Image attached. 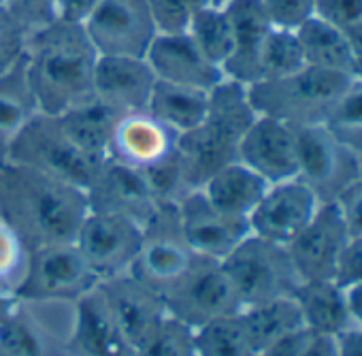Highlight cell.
Wrapping results in <instances>:
<instances>
[{
    "label": "cell",
    "mask_w": 362,
    "mask_h": 356,
    "mask_svg": "<svg viewBox=\"0 0 362 356\" xmlns=\"http://www.w3.org/2000/svg\"><path fill=\"white\" fill-rule=\"evenodd\" d=\"M0 195L7 207V222L18 231L28 252L39 246L75 243L90 212L86 190L18 164H7Z\"/></svg>",
    "instance_id": "6da1fadb"
},
{
    "label": "cell",
    "mask_w": 362,
    "mask_h": 356,
    "mask_svg": "<svg viewBox=\"0 0 362 356\" xmlns=\"http://www.w3.org/2000/svg\"><path fill=\"white\" fill-rule=\"evenodd\" d=\"M98 54L83 26L54 22L26 39V77L45 115H62L94 96V67Z\"/></svg>",
    "instance_id": "7a4b0ae2"
},
{
    "label": "cell",
    "mask_w": 362,
    "mask_h": 356,
    "mask_svg": "<svg viewBox=\"0 0 362 356\" xmlns=\"http://www.w3.org/2000/svg\"><path fill=\"white\" fill-rule=\"evenodd\" d=\"M256 115L247 86L224 77L209 92L205 120L177 141L190 190L201 188L209 175L237 160L239 143Z\"/></svg>",
    "instance_id": "3957f363"
},
{
    "label": "cell",
    "mask_w": 362,
    "mask_h": 356,
    "mask_svg": "<svg viewBox=\"0 0 362 356\" xmlns=\"http://www.w3.org/2000/svg\"><path fill=\"white\" fill-rule=\"evenodd\" d=\"M358 77L305 67L303 71L271 81H258L247 86L250 101L256 113L279 117L292 126L324 122L337 98Z\"/></svg>",
    "instance_id": "277c9868"
},
{
    "label": "cell",
    "mask_w": 362,
    "mask_h": 356,
    "mask_svg": "<svg viewBox=\"0 0 362 356\" xmlns=\"http://www.w3.org/2000/svg\"><path fill=\"white\" fill-rule=\"evenodd\" d=\"M5 164H18L58 177L88 193L105 162L90 158L64 132L56 115L35 113L11 139Z\"/></svg>",
    "instance_id": "5b68a950"
},
{
    "label": "cell",
    "mask_w": 362,
    "mask_h": 356,
    "mask_svg": "<svg viewBox=\"0 0 362 356\" xmlns=\"http://www.w3.org/2000/svg\"><path fill=\"white\" fill-rule=\"evenodd\" d=\"M222 267L243 307L292 297L300 284L288 248L247 235L224 260Z\"/></svg>",
    "instance_id": "8992f818"
},
{
    "label": "cell",
    "mask_w": 362,
    "mask_h": 356,
    "mask_svg": "<svg viewBox=\"0 0 362 356\" xmlns=\"http://www.w3.org/2000/svg\"><path fill=\"white\" fill-rule=\"evenodd\" d=\"M168 316L186 322L194 331L203 324L241 311L237 292L222 260L194 254L190 267L164 294Z\"/></svg>",
    "instance_id": "52a82bcc"
},
{
    "label": "cell",
    "mask_w": 362,
    "mask_h": 356,
    "mask_svg": "<svg viewBox=\"0 0 362 356\" xmlns=\"http://www.w3.org/2000/svg\"><path fill=\"white\" fill-rule=\"evenodd\" d=\"M298 180L309 184L322 201H339L358 184V158L351 147L324 122L294 126Z\"/></svg>",
    "instance_id": "ba28073f"
},
{
    "label": "cell",
    "mask_w": 362,
    "mask_h": 356,
    "mask_svg": "<svg viewBox=\"0 0 362 356\" xmlns=\"http://www.w3.org/2000/svg\"><path fill=\"white\" fill-rule=\"evenodd\" d=\"M98 284V277L92 273L75 243H54L28 252L24 277L13 294L18 301L75 303Z\"/></svg>",
    "instance_id": "9c48e42d"
},
{
    "label": "cell",
    "mask_w": 362,
    "mask_h": 356,
    "mask_svg": "<svg viewBox=\"0 0 362 356\" xmlns=\"http://www.w3.org/2000/svg\"><path fill=\"white\" fill-rule=\"evenodd\" d=\"M143 233L141 252L128 273L162 297L186 273L194 252L181 237L175 203H160Z\"/></svg>",
    "instance_id": "30bf717a"
},
{
    "label": "cell",
    "mask_w": 362,
    "mask_h": 356,
    "mask_svg": "<svg viewBox=\"0 0 362 356\" xmlns=\"http://www.w3.org/2000/svg\"><path fill=\"white\" fill-rule=\"evenodd\" d=\"M143 226L126 216L90 209L75 246L98 282L128 273L143 246Z\"/></svg>",
    "instance_id": "8fae6325"
},
{
    "label": "cell",
    "mask_w": 362,
    "mask_h": 356,
    "mask_svg": "<svg viewBox=\"0 0 362 356\" xmlns=\"http://www.w3.org/2000/svg\"><path fill=\"white\" fill-rule=\"evenodd\" d=\"M83 30L98 56L145 58L156 26L147 0H103Z\"/></svg>",
    "instance_id": "7c38bea8"
},
{
    "label": "cell",
    "mask_w": 362,
    "mask_h": 356,
    "mask_svg": "<svg viewBox=\"0 0 362 356\" xmlns=\"http://www.w3.org/2000/svg\"><path fill=\"white\" fill-rule=\"evenodd\" d=\"M322 203L317 193L298 177L271 184L247 218L250 231L260 239L288 248L313 220Z\"/></svg>",
    "instance_id": "4fadbf2b"
},
{
    "label": "cell",
    "mask_w": 362,
    "mask_h": 356,
    "mask_svg": "<svg viewBox=\"0 0 362 356\" xmlns=\"http://www.w3.org/2000/svg\"><path fill=\"white\" fill-rule=\"evenodd\" d=\"M175 205L181 237L199 256L224 260L247 235H252L247 220L218 212L205 199L201 188L181 195Z\"/></svg>",
    "instance_id": "5bb4252c"
},
{
    "label": "cell",
    "mask_w": 362,
    "mask_h": 356,
    "mask_svg": "<svg viewBox=\"0 0 362 356\" xmlns=\"http://www.w3.org/2000/svg\"><path fill=\"white\" fill-rule=\"evenodd\" d=\"M349 237L339 201H324L305 231L288 246V254L300 282L334 280Z\"/></svg>",
    "instance_id": "9a60e30c"
},
{
    "label": "cell",
    "mask_w": 362,
    "mask_h": 356,
    "mask_svg": "<svg viewBox=\"0 0 362 356\" xmlns=\"http://www.w3.org/2000/svg\"><path fill=\"white\" fill-rule=\"evenodd\" d=\"M237 160L256 171L267 184L294 180L298 177L294 126L279 117L258 113L239 143Z\"/></svg>",
    "instance_id": "2e32d148"
},
{
    "label": "cell",
    "mask_w": 362,
    "mask_h": 356,
    "mask_svg": "<svg viewBox=\"0 0 362 356\" xmlns=\"http://www.w3.org/2000/svg\"><path fill=\"white\" fill-rule=\"evenodd\" d=\"M100 290L134 352L158 331L162 320L168 316L162 297L130 273L100 282Z\"/></svg>",
    "instance_id": "e0dca14e"
},
{
    "label": "cell",
    "mask_w": 362,
    "mask_h": 356,
    "mask_svg": "<svg viewBox=\"0 0 362 356\" xmlns=\"http://www.w3.org/2000/svg\"><path fill=\"white\" fill-rule=\"evenodd\" d=\"M88 201L90 209L126 216L143 229L160 205L139 168L119 164L111 158L105 160L96 180L88 188Z\"/></svg>",
    "instance_id": "ac0fdd59"
},
{
    "label": "cell",
    "mask_w": 362,
    "mask_h": 356,
    "mask_svg": "<svg viewBox=\"0 0 362 356\" xmlns=\"http://www.w3.org/2000/svg\"><path fill=\"white\" fill-rule=\"evenodd\" d=\"M145 60L158 81L211 92L224 79V71L201 54L188 33L156 35Z\"/></svg>",
    "instance_id": "d6986e66"
},
{
    "label": "cell",
    "mask_w": 362,
    "mask_h": 356,
    "mask_svg": "<svg viewBox=\"0 0 362 356\" xmlns=\"http://www.w3.org/2000/svg\"><path fill=\"white\" fill-rule=\"evenodd\" d=\"M156 75L145 58L98 56L94 67V96L117 113L145 111Z\"/></svg>",
    "instance_id": "ffe728a7"
},
{
    "label": "cell",
    "mask_w": 362,
    "mask_h": 356,
    "mask_svg": "<svg viewBox=\"0 0 362 356\" xmlns=\"http://www.w3.org/2000/svg\"><path fill=\"white\" fill-rule=\"evenodd\" d=\"M69 345L79 356H134L132 345L111 314L100 284L75 301Z\"/></svg>",
    "instance_id": "44dd1931"
},
{
    "label": "cell",
    "mask_w": 362,
    "mask_h": 356,
    "mask_svg": "<svg viewBox=\"0 0 362 356\" xmlns=\"http://www.w3.org/2000/svg\"><path fill=\"white\" fill-rule=\"evenodd\" d=\"M177 141L179 134L160 124L147 111L124 113L113 128L109 158L143 171L170 156L177 149Z\"/></svg>",
    "instance_id": "7402d4cb"
},
{
    "label": "cell",
    "mask_w": 362,
    "mask_h": 356,
    "mask_svg": "<svg viewBox=\"0 0 362 356\" xmlns=\"http://www.w3.org/2000/svg\"><path fill=\"white\" fill-rule=\"evenodd\" d=\"M230 24L235 47L224 64V77L252 86L260 79V52L273 24L269 22L260 0H228L224 5Z\"/></svg>",
    "instance_id": "603a6c76"
},
{
    "label": "cell",
    "mask_w": 362,
    "mask_h": 356,
    "mask_svg": "<svg viewBox=\"0 0 362 356\" xmlns=\"http://www.w3.org/2000/svg\"><path fill=\"white\" fill-rule=\"evenodd\" d=\"M269 186L256 171L235 160L209 175L201 193L218 212L247 220Z\"/></svg>",
    "instance_id": "cb8c5ba5"
},
{
    "label": "cell",
    "mask_w": 362,
    "mask_h": 356,
    "mask_svg": "<svg viewBox=\"0 0 362 356\" xmlns=\"http://www.w3.org/2000/svg\"><path fill=\"white\" fill-rule=\"evenodd\" d=\"M292 297L298 303L305 328L311 333L334 337L354 324L347 309L345 290L334 280L300 282Z\"/></svg>",
    "instance_id": "d4e9b609"
},
{
    "label": "cell",
    "mask_w": 362,
    "mask_h": 356,
    "mask_svg": "<svg viewBox=\"0 0 362 356\" xmlns=\"http://www.w3.org/2000/svg\"><path fill=\"white\" fill-rule=\"evenodd\" d=\"M119 115L122 113L92 96L56 117L60 120L69 139L81 151H86L90 158L98 162H105L109 158V145Z\"/></svg>",
    "instance_id": "484cf974"
},
{
    "label": "cell",
    "mask_w": 362,
    "mask_h": 356,
    "mask_svg": "<svg viewBox=\"0 0 362 356\" xmlns=\"http://www.w3.org/2000/svg\"><path fill=\"white\" fill-rule=\"evenodd\" d=\"M207 107L209 92L156 79L145 111L181 137L194 130L205 120Z\"/></svg>",
    "instance_id": "4316f807"
},
{
    "label": "cell",
    "mask_w": 362,
    "mask_h": 356,
    "mask_svg": "<svg viewBox=\"0 0 362 356\" xmlns=\"http://www.w3.org/2000/svg\"><path fill=\"white\" fill-rule=\"evenodd\" d=\"M296 37L307 67L358 77V67L349 37L341 28L313 16L296 30Z\"/></svg>",
    "instance_id": "83f0119b"
},
{
    "label": "cell",
    "mask_w": 362,
    "mask_h": 356,
    "mask_svg": "<svg viewBox=\"0 0 362 356\" xmlns=\"http://www.w3.org/2000/svg\"><path fill=\"white\" fill-rule=\"evenodd\" d=\"M241 326L250 337L252 345L260 352L275 339L305 328L298 303L294 297H279L273 301H264L258 305L243 307L239 314Z\"/></svg>",
    "instance_id": "f1b7e54d"
},
{
    "label": "cell",
    "mask_w": 362,
    "mask_h": 356,
    "mask_svg": "<svg viewBox=\"0 0 362 356\" xmlns=\"http://www.w3.org/2000/svg\"><path fill=\"white\" fill-rule=\"evenodd\" d=\"M35 113L39 111L28 86L26 62L22 58L7 75L0 77V147H3V156L7 154L11 139L30 122Z\"/></svg>",
    "instance_id": "f546056e"
},
{
    "label": "cell",
    "mask_w": 362,
    "mask_h": 356,
    "mask_svg": "<svg viewBox=\"0 0 362 356\" xmlns=\"http://www.w3.org/2000/svg\"><path fill=\"white\" fill-rule=\"evenodd\" d=\"M194 45L201 50V54L216 67L224 69L228 62L235 37H233V24L224 9V5H207L203 7L190 22L188 30Z\"/></svg>",
    "instance_id": "4dcf8cb0"
},
{
    "label": "cell",
    "mask_w": 362,
    "mask_h": 356,
    "mask_svg": "<svg viewBox=\"0 0 362 356\" xmlns=\"http://www.w3.org/2000/svg\"><path fill=\"white\" fill-rule=\"evenodd\" d=\"M197 356H258L245 335L239 316H224L211 320L194 331Z\"/></svg>",
    "instance_id": "1f68e13d"
},
{
    "label": "cell",
    "mask_w": 362,
    "mask_h": 356,
    "mask_svg": "<svg viewBox=\"0 0 362 356\" xmlns=\"http://www.w3.org/2000/svg\"><path fill=\"white\" fill-rule=\"evenodd\" d=\"M307 67L296 30L286 28H271L262 52H260V79L258 81H271V79H284L290 77ZM256 81V84H258Z\"/></svg>",
    "instance_id": "d6a6232c"
},
{
    "label": "cell",
    "mask_w": 362,
    "mask_h": 356,
    "mask_svg": "<svg viewBox=\"0 0 362 356\" xmlns=\"http://www.w3.org/2000/svg\"><path fill=\"white\" fill-rule=\"evenodd\" d=\"M20 303L0 318V350L11 356H49L43 333L20 309Z\"/></svg>",
    "instance_id": "836d02e7"
},
{
    "label": "cell",
    "mask_w": 362,
    "mask_h": 356,
    "mask_svg": "<svg viewBox=\"0 0 362 356\" xmlns=\"http://www.w3.org/2000/svg\"><path fill=\"white\" fill-rule=\"evenodd\" d=\"M134 356H197L194 328L166 316L158 331L134 352Z\"/></svg>",
    "instance_id": "e575fe53"
},
{
    "label": "cell",
    "mask_w": 362,
    "mask_h": 356,
    "mask_svg": "<svg viewBox=\"0 0 362 356\" xmlns=\"http://www.w3.org/2000/svg\"><path fill=\"white\" fill-rule=\"evenodd\" d=\"M26 263H28L26 243L7 220H0V292L5 294L16 292L18 284L24 277Z\"/></svg>",
    "instance_id": "d590c367"
},
{
    "label": "cell",
    "mask_w": 362,
    "mask_h": 356,
    "mask_svg": "<svg viewBox=\"0 0 362 356\" xmlns=\"http://www.w3.org/2000/svg\"><path fill=\"white\" fill-rule=\"evenodd\" d=\"M151 20L158 35H181L186 33L192 18L214 0H147Z\"/></svg>",
    "instance_id": "8d00e7d4"
},
{
    "label": "cell",
    "mask_w": 362,
    "mask_h": 356,
    "mask_svg": "<svg viewBox=\"0 0 362 356\" xmlns=\"http://www.w3.org/2000/svg\"><path fill=\"white\" fill-rule=\"evenodd\" d=\"M341 139L345 134H362V77L354 79L351 86L337 98L324 117Z\"/></svg>",
    "instance_id": "74e56055"
},
{
    "label": "cell",
    "mask_w": 362,
    "mask_h": 356,
    "mask_svg": "<svg viewBox=\"0 0 362 356\" xmlns=\"http://www.w3.org/2000/svg\"><path fill=\"white\" fill-rule=\"evenodd\" d=\"M26 39L28 35L7 11V7H0V77L7 75L24 58Z\"/></svg>",
    "instance_id": "f35d334b"
},
{
    "label": "cell",
    "mask_w": 362,
    "mask_h": 356,
    "mask_svg": "<svg viewBox=\"0 0 362 356\" xmlns=\"http://www.w3.org/2000/svg\"><path fill=\"white\" fill-rule=\"evenodd\" d=\"M260 5L275 28L298 30L315 16V0H260Z\"/></svg>",
    "instance_id": "ab89813d"
},
{
    "label": "cell",
    "mask_w": 362,
    "mask_h": 356,
    "mask_svg": "<svg viewBox=\"0 0 362 356\" xmlns=\"http://www.w3.org/2000/svg\"><path fill=\"white\" fill-rule=\"evenodd\" d=\"M7 11L30 35L56 22V0H11Z\"/></svg>",
    "instance_id": "60d3db41"
},
{
    "label": "cell",
    "mask_w": 362,
    "mask_h": 356,
    "mask_svg": "<svg viewBox=\"0 0 362 356\" xmlns=\"http://www.w3.org/2000/svg\"><path fill=\"white\" fill-rule=\"evenodd\" d=\"M315 18L347 33L362 24V0H315Z\"/></svg>",
    "instance_id": "b9f144b4"
},
{
    "label": "cell",
    "mask_w": 362,
    "mask_h": 356,
    "mask_svg": "<svg viewBox=\"0 0 362 356\" xmlns=\"http://www.w3.org/2000/svg\"><path fill=\"white\" fill-rule=\"evenodd\" d=\"M334 282L343 288L349 284H362V237H349L341 254Z\"/></svg>",
    "instance_id": "7bdbcfd3"
},
{
    "label": "cell",
    "mask_w": 362,
    "mask_h": 356,
    "mask_svg": "<svg viewBox=\"0 0 362 356\" xmlns=\"http://www.w3.org/2000/svg\"><path fill=\"white\" fill-rule=\"evenodd\" d=\"M103 0H56V22L83 26Z\"/></svg>",
    "instance_id": "ee69618b"
},
{
    "label": "cell",
    "mask_w": 362,
    "mask_h": 356,
    "mask_svg": "<svg viewBox=\"0 0 362 356\" xmlns=\"http://www.w3.org/2000/svg\"><path fill=\"white\" fill-rule=\"evenodd\" d=\"M309 337H311L309 328H298L294 333H288V335L275 339L267 348H262L258 352V356H300Z\"/></svg>",
    "instance_id": "f6af8a7d"
},
{
    "label": "cell",
    "mask_w": 362,
    "mask_h": 356,
    "mask_svg": "<svg viewBox=\"0 0 362 356\" xmlns=\"http://www.w3.org/2000/svg\"><path fill=\"white\" fill-rule=\"evenodd\" d=\"M339 205L343 209L349 235L351 237H362V188H358V184L351 186L339 199Z\"/></svg>",
    "instance_id": "bcb514c9"
},
{
    "label": "cell",
    "mask_w": 362,
    "mask_h": 356,
    "mask_svg": "<svg viewBox=\"0 0 362 356\" xmlns=\"http://www.w3.org/2000/svg\"><path fill=\"white\" fill-rule=\"evenodd\" d=\"M339 356H362V326L351 324L349 328L334 335Z\"/></svg>",
    "instance_id": "7dc6e473"
},
{
    "label": "cell",
    "mask_w": 362,
    "mask_h": 356,
    "mask_svg": "<svg viewBox=\"0 0 362 356\" xmlns=\"http://www.w3.org/2000/svg\"><path fill=\"white\" fill-rule=\"evenodd\" d=\"M300 356H339L337 339L332 335L311 333V337H309V341H307Z\"/></svg>",
    "instance_id": "c3c4849f"
},
{
    "label": "cell",
    "mask_w": 362,
    "mask_h": 356,
    "mask_svg": "<svg viewBox=\"0 0 362 356\" xmlns=\"http://www.w3.org/2000/svg\"><path fill=\"white\" fill-rule=\"evenodd\" d=\"M343 290H345V301H347V309H349L354 324L362 326V284H349Z\"/></svg>",
    "instance_id": "681fc988"
},
{
    "label": "cell",
    "mask_w": 362,
    "mask_h": 356,
    "mask_svg": "<svg viewBox=\"0 0 362 356\" xmlns=\"http://www.w3.org/2000/svg\"><path fill=\"white\" fill-rule=\"evenodd\" d=\"M11 3V0H0V7H7Z\"/></svg>",
    "instance_id": "f907efd6"
},
{
    "label": "cell",
    "mask_w": 362,
    "mask_h": 356,
    "mask_svg": "<svg viewBox=\"0 0 362 356\" xmlns=\"http://www.w3.org/2000/svg\"><path fill=\"white\" fill-rule=\"evenodd\" d=\"M214 3H216V5H226L228 0H214Z\"/></svg>",
    "instance_id": "816d5d0a"
},
{
    "label": "cell",
    "mask_w": 362,
    "mask_h": 356,
    "mask_svg": "<svg viewBox=\"0 0 362 356\" xmlns=\"http://www.w3.org/2000/svg\"><path fill=\"white\" fill-rule=\"evenodd\" d=\"M0 356H11V354H7L5 350H0Z\"/></svg>",
    "instance_id": "f5cc1de1"
}]
</instances>
